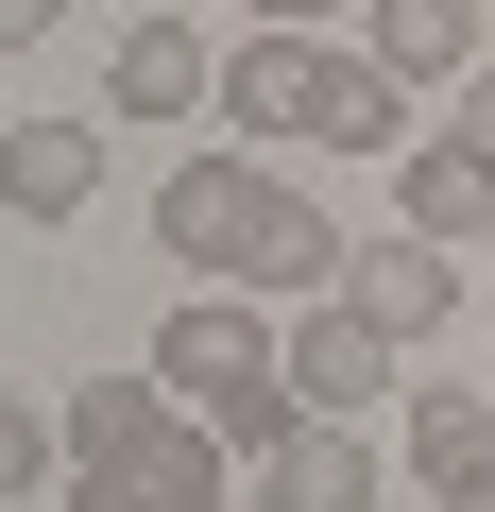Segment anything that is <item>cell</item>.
<instances>
[{
  "label": "cell",
  "mask_w": 495,
  "mask_h": 512,
  "mask_svg": "<svg viewBox=\"0 0 495 512\" xmlns=\"http://www.w3.org/2000/svg\"><path fill=\"white\" fill-rule=\"evenodd\" d=\"M342 308H359L376 342H427V325L461 308V239H427V222H393V239H359V256H342Z\"/></svg>",
  "instance_id": "5"
},
{
  "label": "cell",
  "mask_w": 495,
  "mask_h": 512,
  "mask_svg": "<svg viewBox=\"0 0 495 512\" xmlns=\"http://www.w3.org/2000/svg\"><path fill=\"white\" fill-rule=\"evenodd\" d=\"M103 103H120V120H188V103H222V69H205L188 18H137V35L103 52Z\"/></svg>",
  "instance_id": "7"
},
{
  "label": "cell",
  "mask_w": 495,
  "mask_h": 512,
  "mask_svg": "<svg viewBox=\"0 0 495 512\" xmlns=\"http://www.w3.org/2000/svg\"><path fill=\"white\" fill-rule=\"evenodd\" d=\"M393 86H461L478 69V0H376V35H359Z\"/></svg>",
  "instance_id": "11"
},
{
  "label": "cell",
  "mask_w": 495,
  "mask_h": 512,
  "mask_svg": "<svg viewBox=\"0 0 495 512\" xmlns=\"http://www.w3.org/2000/svg\"><path fill=\"white\" fill-rule=\"evenodd\" d=\"M239 18H257V35H308V18H325V0H239Z\"/></svg>",
  "instance_id": "17"
},
{
  "label": "cell",
  "mask_w": 495,
  "mask_h": 512,
  "mask_svg": "<svg viewBox=\"0 0 495 512\" xmlns=\"http://www.w3.org/2000/svg\"><path fill=\"white\" fill-rule=\"evenodd\" d=\"M154 376H171L239 461H274V444L308 427V393H291V325H274L257 291H188V308L154 325Z\"/></svg>",
  "instance_id": "2"
},
{
  "label": "cell",
  "mask_w": 495,
  "mask_h": 512,
  "mask_svg": "<svg viewBox=\"0 0 495 512\" xmlns=\"http://www.w3.org/2000/svg\"><path fill=\"white\" fill-rule=\"evenodd\" d=\"M478 461H495V393H410V478H427V495H461Z\"/></svg>",
  "instance_id": "12"
},
{
  "label": "cell",
  "mask_w": 495,
  "mask_h": 512,
  "mask_svg": "<svg viewBox=\"0 0 495 512\" xmlns=\"http://www.w3.org/2000/svg\"><path fill=\"white\" fill-rule=\"evenodd\" d=\"M444 512H495V461H478V478H461V495H444Z\"/></svg>",
  "instance_id": "18"
},
{
  "label": "cell",
  "mask_w": 495,
  "mask_h": 512,
  "mask_svg": "<svg viewBox=\"0 0 495 512\" xmlns=\"http://www.w3.org/2000/svg\"><path fill=\"white\" fill-rule=\"evenodd\" d=\"M410 222H427V239H495V171H478L461 137H410Z\"/></svg>",
  "instance_id": "13"
},
{
  "label": "cell",
  "mask_w": 495,
  "mask_h": 512,
  "mask_svg": "<svg viewBox=\"0 0 495 512\" xmlns=\"http://www.w3.org/2000/svg\"><path fill=\"white\" fill-rule=\"evenodd\" d=\"M478 393H495V376H478Z\"/></svg>",
  "instance_id": "19"
},
{
  "label": "cell",
  "mask_w": 495,
  "mask_h": 512,
  "mask_svg": "<svg viewBox=\"0 0 495 512\" xmlns=\"http://www.w3.org/2000/svg\"><path fill=\"white\" fill-rule=\"evenodd\" d=\"M0 495H52V410H0Z\"/></svg>",
  "instance_id": "14"
},
{
  "label": "cell",
  "mask_w": 495,
  "mask_h": 512,
  "mask_svg": "<svg viewBox=\"0 0 495 512\" xmlns=\"http://www.w3.org/2000/svg\"><path fill=\"white\" fill-rule=\"evenodd\" d=\"M52 18H69V0H0V35H18V52H35V35H52Z\"/></svg>",
  "instance_id": "16"
},
{
  "label": "cell",
  "mask_w": 495,
  "mask_h": 512,
  "mask_svg": "<svg viewBox=\"0 0 495 512\" xmlns=\"http://www.w3.org/2000/svg\"><path fill=\"white\" fill-rule=\"evenodd\" d=\"M393 359H410V342H376V325H359L342 291H325V308H291V393H308L325 427H359V410L393 393Z\"/></svg>",
  "instance_id": "6"
},
{
  "label": "cell",
  "mask_w": 495,
  "mask_h": 512,
  "mask_svg": "<svg viewBox=\"0 0 495 512\" xmlns=\"http://www.w3.org/2000/svg\"><path fill=\"white\" fill-rule=\"evenodd\" d=\"M257 512H376V444L308 410V427H291V444L257 461Z\"/></svg>",
  "instance_id": "8"
},
{
  "label": "cell",
  "mask_w": 495,
  "mask_h": 512,
  "mask_svg": "<svg viewBox=\"0 0 495 512\" xmlns=\"http://www.w3.org/2000/svg\"><path fill=\"white\" fill-rule=\"evenodd\" d=\"M444 137H461V154L495 171V69H461V120H444Z\"/></svg>",
  "instance_id": "15"
},
{
  "label": "cell",
  "mask_w": 495,
  "mask_h": 512,
  "mask_svg": "<svg viewBox=\"0 0 495 512\" xmlns=\"http://www.w3.org/2000/svg\"><path fill=\"white\" fill-rule=\"evenodd\" d=\"M0 188H18V222H86L103 137H86V120H18V137H0Z\"/></svg>",
  "instance_id": "10"
},
{
  "label": "cell",
  "mask_w": 495,
  "mask_h": 512,
  "mask_svg": "<svg viewBox=\"0 0 495 512\" xmlns=\"http://www.w3.org/2000/svg\"><path fill=\"white\" fill-rule=\"evenodd\" d=\"M222 120L239 137H325V154H393V69L376 52H325V35H239L222 52Z\"/></svg>",
  "instance_id": "3"
},
{
  "label": "cell",
  "mask_w": 495,
  "mask_h": 512,
  "mask_svg": "<svg viewBox=\"0 0 495 512\" xmlns=\"http://www.w3.org/2000/svg\"><path fill=\"white\" fill-rule=\"evenodd\" d=\"M222 478H239V444L188 410V427L137 444V461H69V512H222Z\"/></svg>",
  "instance_id": "4"
},
{
  "label": "cell",
  "mask_w": 495,
  "mask_h": 512,
  "mask_svg": "<svg viewBox=\"0 0 495 512\" xmlns=\"http://www.w3.org/2000/svg\"><path fill=\"white\" fill-rule=\"evenodd\" d=\"M154 239L188 256L205 291H257V308H274V291L325 308V291H342V256H359V239H342L308 188H274L257 154H188V171L154 188Z\"/></svg>",
  "instance_id": "1"
},
{
  "label": "cell",
  "mask_w": 495,
  "mask_h": 512,
  "mask_svg": "<svg viewBox=\"0 0 495 512\" xmlns=\"http://www.w3.org/2000/svg\"><path fill=\"white\" fill-rule=\"evenodd\" d=\"M188 427V393L137 359V376H69V461H137V444H171Z\"/></svg>",
  "instance_id": "9"
}]
</instances>
